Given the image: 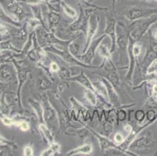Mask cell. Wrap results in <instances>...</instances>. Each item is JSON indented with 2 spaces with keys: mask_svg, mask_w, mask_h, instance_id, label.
Segmentation results:
<instances>
[{
  "mask_svg": "<svg viewBox=\"0 0 157 156\" xmlns=\"http://www.w3.org/2000/svg\"><path fill=\"white\" fill-rule=\"evenodd\" d=\"M92 152V145L90 144H84L78 148L68 151L67 155H76V154H89Z\"/></svg>",
  "mask_w": 157,
  "mask_h": 156,
  "instance_id": "30bf717a",
  "label": "cell"
},
{
  "mask_svg": "<svg viewBox=\"0 0 157 156\" xmlns=\"http://www.w3.org/2000/svg\"><path fill=\"white\" fill-rule=\"evenodd\" d=\"M145 114L143 110H138L135 113V118L138 122H142L145 120Z\"/></svg>",
  "mask_w": 157,
  "mask_h": 156,
  "instance_id": "83f0119b",
  "label": "cell"
},
{
  "mask_svg": "<svg viewBox=\"0 0 157 156\" xmlns=\"http://www.w3.org/2000/svg\"><path fill=\"white\" fill-rule=\"evenodd\" d=\"M141 51H142V46H141V45H139L138 43L133 44V46H132V53H133L135 59L138 58V55L141 54Z\"/></svg>",
  "mask_w": 157,
  "mask_h": 156,
  "instance_id": "cb8c5ba5",
  "label": "cell"
},
{
  "mask_svg": "<svg viewBox=\"0 0 157 156\" xmlns=\"http://www.w3.org/2000/svg\"><path fill=\"white\" fill-rule=\"evenodd\" d=\"M94 87V90L95 91H97L98 94H100L101 96L104 98H108V94H107V90L105 88V85L104 84L103 81H95V82L92 83Z\"/></svg>",
  "mask_w": 157,
  "mask_h": 156,
  "instance_id": "9a60e30c",
  "label": "cell"
},
{
  "mask_svg": "<svg viewBox=\"0 0 157 156\" xmlns=\"http://www.w3.org/2000/svg\"><path fill=\"white\" fill-rule=\"evenodd\" d=\"M89 14V10L88 9H85L82 10V8H81V13L78 17V19L74 21L73 24H71L70 26V30L72 31H82L84 33L86 34L87 30H88V19Z\"/></svg>",
  "mask_w": 157,
  "mask_h": 156,
  "instance_id": "3957f363",
  "label": "cell"
},
{
  "mask_svg": "<svg viewBox=\"0 0 157 156\" xmlns=\"http://www.w3.org/2000/svg\"><path fill=\"white\" fill-rule=\"evenodd\" d=\"M118 120H119V121H124V120L126 119V112H125L124 110H121V111H119V113H118Z\"/></svg>",
  "mask_w": 157,
  "mask_h": 156,
  "instance_id": "836d02e7",
  "label": "cell"
},
{
  "mask_svg": "<svg viewBox=\"0 0 157 156\" xmlns=\"http://www.w3.org/2000/svg\"><path fill=\"white\" fill-rule=\"evenodd\" d=\"M156 116H157V114H156Z\"/></svg>",
  "mask_w": 157,
  "mask_h": 156,
  "instance_id": "b9f144b4",
  "label": "cell"
},
{
  "mask_svg": "<svg viewBox=\"0 0 157 156\" xmlns=\"http://www.w3.org/2000/svg\"><path fill=\"white\" fill-rule=\"evenodd\" d=\"M124 130L125 132L128 134V135H129L131 132H132V127L129 124H126V125L124 127Z\"/></svg>",
  "mask_w": 157,
  "mask_h": 156,
  "instance_id": "e575fe53",
  "label": "cell"
},
{
  "mask_svg": "<svg viewBox=\"0 0 157 156\" xmlns=\"http://www.w3.org/2000/svg\"><path fill=\"white\" fill-rule=\"evenodd\" d=\"M106 79L114 86V88H118L121 84L120 77L116 70L108 72L106 75Z\"/></svg>",
  "mask_w": 157,
  "mask_h": 156,
  "instance_id": "2e32d148",
  "label": "cell"
},
{
  "mask_svg": "<svg viewBox=\"0 0 157 156\" xmlns=\"http://www.w3.org/2000/svg\"><path fill=\"white\" fill-rule=\"evenodd\" d=\"M116 32H117V45L119 46V48L121 51H124L128 48L129 37L126 34V31L123 29L122 27L120 26H117Z\"/></svg>",
  "mask_w": 157,
  "mask_h": 156,
  "instance_id": "52a82bcc",
  "label": "cell"
},
{
  "mask_svg": "<svg viewBox=\"0 0 157 156\" xmlns=\"http://www.w3.org/2000/svg\"><path fill=\"white\" fill-rule=\"evenodd\" d=\"M59 150H60V145L58 143L52 142L51 143L50 147L47 150L44 151L41 154V155H55L56 153L59 152Z\"/></svg>",
  "mask_w": 157,
  "mask_h": 156,
  "instance_id": "d6986e66",
  "label": "cell"
},
{
  "mask_svg": "<svg viewBox=\"0 0 157 156\" xmlns=\"http://www.w3.org/2000/svg\"><path fill=\"white\" fill-rule=\"evenodd\" d=\"M2 121L6 126H9V127L10 126H12L13 124V121L11 119L8 118V117H4V118H2Z\"/></svg>",
  "mask_w": 157,
  "mask_h": 156,
  "instance_id": "d6a6232c",
  "label": "cell"
},
{
  "mask_svg": "<svg viewBox=\"0 0 157 156\" xmlns=\"http://www.w3.org/2000/svg\"><path fill=\"white\" fill-rule=\"evenodd\" d=\"M49 1H50V0H44V2H48Z\"/></svg>",
  "mask_w": 157,
  "mask_h": 156,
  "instance_id": "ab89813d",
  "label": "cell"
},
{
  "mask_svg": "<svg viewBox=\"0 0 157 156\" xmlns=\"http://www.w3.org/2000/svg\"><path fill=\"white\" fill-rule=\"evenodd\" d=\"M153 35H154V37H155V39H157V28L155 30V31H154Z\"/></svg>",
  "mask_w": 157,
  "mask_h": 156,
  "instance_id": "74e56055",
  "label": "cell"
},
{
  "mask_svg": "<svg viewBox=\"0 0 157 156\" xmlns=\"http://www.w3.org/2000/svg\"><path fill=\"white\" fill-rule=\"evenodd\" d=\"M17 126L21 128V131H28L30 128L29 124H28V122H26V121H21V122H18Z\"/></svg>",
  "mask_w": 157,
  "mask_h": 156,
  "instance_id": "f1b7e54d",
  "label": "cell"
},
{
  "mask_svg": "<svg viewBox=\"0 0 157 156\" xmlns=\"http://www.w3.org/2000/svg\"><path fill=\"white\" fill-rule=\"evenodd\" d=\"M60 21L59 14L57 13L56 11H50L48 14V23L49 24V29L52 28L54 26L57 25V24Z\"/></svg>",
  "mask_w": 157,
  "mask_h": 156,
  "instance_id": "e0dca14e",
  "label": "cell"
},
{
  "mask_svg": "<svg viewBox=\"0 0 157 156\" xmlns=\"http://www.w3.org/2000/svg\"><path fill=\"white\" fill-rule=\"evenodd\" d=\"M79 1H81V2H83L84 0H79Z\"/></svg>",
  "mask_w": 157,
  "mask_h": 156,
  "instance_id": "60d3db41",
  "label": "cell"
},
{
  "mask_svg": "<svg viewBox=\"0 0 157 156\" xmlns=\"http://www.w3.org/2000/svg\"><path fill=\"white\" fill-rule=\"evenodd\" d=\"M96 51L99 56L103 58L107 63L111 62V54H112V52L105 45H101L100 44L97 48Z\"/></svg>",
  "mask_w": 157,
  "mask_h": 156,
  "instance_id": "4fadbf2b",
  "label": "cell"
},
{
  "mask_svg": "<svg viewBox=\"0 0 157 156\" xmlns=\"http://www.w3.org/2000/svg\"><path fill=\"white\" fill-rule=\"evenodd\" d=\"M3 141H4L3 137H2L1 136H0V143H3Z\"/></svg>",
  "mask_w": 157,
  "mask_h": 156,
  "instance_id": "f35d334b",
  "label": "cell"
},
{
  "mask_svg": "<svg viewBox=\"0 0 157 156\" xmlns=\"http://www.w3.org/2000/svg\"><path fill=\"white\" fill-rule=\"evenodd\" d=\"M156 1H157V0H156Z\"/></svg>",
  "mask_w": 157,
  "mask_h": 156,
  "instance_id": "7bdbcfd3",
  "label": "cell"
},
{
  "mask_svg": "<svg viewBox=\"0 0 157 156\" xmlns=\"http://www.w3.org/2000/svg\"><path fill=\"white\" fill-rule=\"evenodd\" d=\"M24 154L26 156H31L34 154L33 153V149L30 146H26L24 149Z\"/></svg>",
  "mask_w": 157,
  "mask_h": 156,
  "instance_id": "1f68e13d",
  "label": "cell"
},
{
  "mask_svg": "<svg viewBox=\"0 0 157 156\" xmlns=\"http://www.w3.org/2000/svg\"><path fill=\"white\" fill-rule=\"evenodd\" d=\"M57 119V113L48 99L43 100V120L46 124H49Z\"/></svg>",
  "mask_w": 157,
  "mask_h": 156,
  "instance_id": "8992f818",
  "label": "cell"
},
{
  "mask_svg": "<svg viewBox=\"0 0 157 156\" xmlns=\"http://www.w3.org/2000/svg\"><path fill=\"white\" fill-rule=\"evenodd\" d=\"M50 81L46 78H42L38 81V87L41 90H46L50 87Z\"/></svg>",
  "mask_w": 157,
  "mask_h": 156,
  "instance_id": "603a6c76",
  "label": "cell"
},
{
  "mask_svg": "<svg viewBox=\"0 0 157 156\" xmlns=\"http://www.w3.org/2000/svg\"><path fill=\"white\" fill-rule=\"evenodd\" d=\"M7 33H8V30L6 29V28L0 24V34L4 35V34H6Z\"/></svg>",
  "mask_w": 157,
  "mask_h": 156,
  "instance_id": "d590c367",
  "label": "cell"
},
{
  "mask_svg": "<svg viewBox=\"0 0 157 156\" xmlns=\"http://www.w3.org/2000/svg\"><path fill=\"white\" fill-rule=\"evenodd\" d=\"M147 117H148V120L150 121V122H152L154 121V120L156 117V114H155V111L154 110H148V112H147Z\"/></svg>",
  "mask_w": 157,
  "mask_h": 156,
  "instance_id": "f546056e",
  "label": "cell"
},
{
  "mask_svg": "<svg viewBox=\"0 0 157 156\" xmlns=\"http://www.w3.org/2000/svg\"><path fill=\"white\" fill-rule=\"evenodd\" d=\"M124 137L121 133H117V134L114 135L113 137V141L114 143L116 144H121L124 141Z\"/></svg>",
  "mask_w": 157,
  "mask_h": 156,
  "instance_id": "4316f807",
  "label": "cell"
},
{
  "mask_svg": "<svg viewBox=\"0 0 157 156\" xmlns=\"http://www.w3.org/2000/svg\"><path fill=\"white\" fill-rule=\"evenodd\" d=\"M152 141L150 139H148L146 137H142L140 138H138L135 141H133V142L131 144V148H147L150 145Z\"/></svg>",
  "mask_w": 157,
  "mask_h": 156,
  "instance_id": "7c38bea8",
  "label": "cell"
},
{
  "mask_svg": "<svg viewBox=\"0 0 157 156\" xmlns=\"http://www.w3.org/2000/svg\"><path fill=\"white\" fill-rule=\"evenodd\" d=\"M117 21L115 17L112 15L106 17V24H105V33L106 35L109 36L111 39V52L115 51L116 46H117Z\"/></svg>",
  "mask_w": 157,
  "mask_h": 156,
  "instance_id": "5b68a950",
  "label": "cell"
},
{
  "mask_svg": "<svg viewBox=\"0 0 157 156\" xmlns=\"http://www.w3.org/2000/svg\"><path fill=\"white\" fill-rule=\"evenodd\" d=\"M60 5L62 6L63 10V12L65 13L66 15H67L68 17H71V18H75V17H77V11L74 8H72L71 6L66 3L64 1H61Z\"/></svg>",
  "mask_w": 157,
  "mask_h": 156,
  "instance_id": "ffe728a7",
  "label": "cell"
},
{
  "mask_svg": "<svg viewBox=\"0 0 157 156\" xmlns=\"http://www.w3.org/2000/svg\"><path fill=\"white\" fill-rule=\"evenodd\" d=\"M59 66L57 64V63L52 62L50 63V70L53 73H58L59 70Z\"/></svg>",
  "mask_w": 157,
  "mask_h": 156,
  "instance_id": "4dcf8cb0",
  "label": "cell"
},
{
  "mask_svg": "<svg viewBox=\"0 0 157 156\" xmlns=\"http://www.w3.org/2000/svg\"><path fill=\"white\" fill-rule=\"evenodd\" d=\"M84 90V96L86 98L90 105L95 106L97 104V96L95 94V91L90 88H86Z\"/></svg>",
  "mask_w": 157,
  "mask_h": 156,
  "instance_id": "5bb4252c",
  "label": "cell"
},
{
  "mask_svg": "<svg viewBox=\"0 0 157 156\" xmlns=\"http://www.w3.org/2000/svg\"><path fill=\"white\" fill-rule=\"evenodd\" d=\"M68 49L69 51L74 55V57H77L78 55H81V51L82 48L81 47V44L78 40V38H76L75 40H71L68 45Z\"/></svg>",
  "mask_w": 157,
  "mask_h": 156,
  "instance_id": "8fae6325",
  "label": "cell"
},
{
  "mask_svg": "<svg viewBox=\"0 0 157 156\" xmlns=\"http://www.w3.org/2000/svg\"><path fill=\"white\" fill-rule=\"evenodd\" d=\"M105 36H106V34H103L102 37L98 38V39L93 40L89 45L88 48L86 49V51L84 52V55H78L76 58L79 61H81V63H83L85 64L92 63L94 56H95V53L97 50V48H98V45H100L102 40L105 38Z\"/></svg>",
  "mask_w": 157,
  "mask_h": 156,
  "instance_id": "6da1fadb",
  "label": "cell"
},
{
  "mask_svg": "<svg viewBox=\"0 0 157 156\" xmlns=\"http://www.w3.org/2000/svg\"><path fill=\"white\" fill-rule=\"evenodd\" d=\"M58 74H59V77H61V78H63V79H69L70 77V75H71V73H70V71L68 70L67 69L65 68V67H62V68L59 69V72H58Z\"/></svg>",
  "mask_w": 157,
  "mask_h": 156,
  "instance_id": "d4e9b609",
  "label": "cell"
},
{
  "mask_svg": "<svg viewBox=\"0 0 157 156\" xmlns=\"http://www.w3.org/2000/svg\"><path fill=\"white\" fill-rule=\"evenodd\" d=\"M68 80H71V81H76V82L79 83L81 86H83L84 88H90V89L94 90V87L92 83L91 82V81L88 79V77H87L83 72L80 73V74H78V75H77L76 77H70ZM94 91H95V90H94Z\"/></svg>",
  "mask_w": 157,
  "mask_h": 156,
  "instance_id": "9c48e42d",
  "label": "cell"
},
{
  "mask_svg": "<svg viewBox=\"0 0 157 156\" xmlns=\"http://www.w3.org/2000/svg\"><path fill=\"white\" fill-rule=\"evenodd\" d=\"M102 81L104 82L105 88H106L107 94H108V99L109 100L110 103H112L114 106H118L119 105V96H118L117 91L114 89V86L106 78L103 79Z\"/></svg>",
  "mask_w": 157,
  "mask_h": 156,
  "instance_id": "ba28073f",
  "label": "cell"
},
{
  "mask_svg": "<svg viewBox=\"0 0 157 156\" xmlns=\"http://www.w3.org/2000/svg\"><path fill=\"white\" fill-rule=\"evenodd\" d=\"M152 94L154 97H157V84L154 85L152 88Z\"/></svg>",
  "mask_w": 157,
  "mask_h": 156,
  "instance_id": "8d00e7d4",
  "label": "cell"
},
{
  "mask_svg": "<svg viewBox=\"0 0 157 156\" xmlns=\"http://www.w3.org/2000/svg\"><path fill=\"white\" fill-rule=\"evenodd\" d=\"M98 22H99V17L98 15L92 14L88 19V30L86 33V41H85V46L84 49V52L86 51L89 45L91 44L95 35L96 34L98 29Z\"/></svg>",
  "mask_w": 157,
  "mask_h": 156,
  "instance_id": "277c9868",
  "label": "cell"
},
{
  "mask_svg": "<svg viewBox=\"0 0 157 156\" xmlns=\"http://www.w3.org/2000/svg\"><path fill=\"white\" fill-rule=\"evenodd\" d=\"M31 105L33 109L35 110L36 114L38 116V117L41 120H43V107L40 105L39 102H38V101L34 99H32V101H31Z\"/></svg>",
  "mask_w": 157,
  "mask_h": 156,
  "instance_id": "7402d4cb",
  "label": "cell"
},
{
  "mask_svg": "<svg viewBox=\"0 0 157 156\" xmlns=\"http://www.w3.org/2000/svg\"><path fill=\"white\" fill-rule=\"evenodd\" d=\"M154 13H157V9L132 7L125 13V17L130 21H135V20L141 19L142 17H150Z\"/></svg>",
  "mask_w": 157,
  "mask_h": 156,
  "instance_id": "7a4b0ae2",
  "label": "cell"
},
{
  "mask_svg": "<svg viewBox=\"0 0 157 156\" xmlns=\"http://www.w3.org/2000/svg\"><path fill=\"white\" fill-rule=\"evenodd\" d=\"M103 128H104V131L106 132V134L108 135H109V134L113 132V123L112 121L110 120H107L103 124Z\"/></svg>",
  "mask_w": 157,
  "mask_h": 156,
  "instance_id": "484cf974",
  "label": "cell"
},
{
  "mask_svg": "<svg viewBox=\"0 0 157 156\" xmlns=\"http://www.w3.org/2000/svg\"><path fill=\"white\" fill-rule=\"evenodd\" d=\"M39 129L41 132L43 134L44 137H45V139L48 141V142L52 143L54 142L53 140V135L52 134V132H51L50 129L48 128L45 124H39Z\"/></svg>",
  "mask_w": 157,
  "mask_h": 156,
  "instance_id": "ac0fdd59",
  "label": "cell"
},
{
  "mask_svg": "<svg viewBox=\"0 0 157 156\" xmlns=\"http://www.w3.org/2000/svg\"><path fill=\"white\" fill-rule=\"evenodd\" d=\"M31 10H32L33 15L35 16V19L39 21L41 24L45 26L43 21V16H42V12L41 8L38 5H32V6H31Z\"/></svg>",
  "mask_w": 157,
  "mask_h": 156,
  "instance_id": "44dd1931",
  "label": "cell"
}]
</instances>
